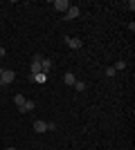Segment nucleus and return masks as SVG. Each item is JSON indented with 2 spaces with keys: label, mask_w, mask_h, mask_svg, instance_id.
<instances>
[{
  "label": "nucleus",
  "mask_w": 135,
  "mask_h": 150,
  "mask_svg": "<svg viewBox=\"0 0 135 150\" xmlns=\"http://www.w3.org/2000/svg\"><path fill=\"white\" fill-rule=\"evenodd\" d=\"M34 108H36V103L27 99V101H25V105H23V108H18V110H20V114H27V112H32Z\"/></svg>",
  "instance_id": "obj_5"
},
{
  "label": "nucleus",
  "mask_w": 135,
  "mask_h": 150,
  "mask_svg": "<svg viewBox=\"0 0 135 150\" xmlns=\"http://www.w3.org/2000/svg\"><path fill=\"white\" fill-rule=\"evenodd\" d=\"M70 7H72V5L68 2V0H54V9H56V11H61V13H65Z\"/></svg>",
  "instance_id": "obj_2"
},
{
  "label": "nucleus",
  "mask_w": 135,
  "mask_h": 150,
  "mask_svg": "<svg viewBox=\"0 0 135 150\" xmlns=\"http://www.w3.org/2000/svg\"><path fill=\"white\" fill-rule=\"evenodd\" d=\"M5 150H16V148H5Z\"/></svg>",
  "instance_id": "obj_17"
},
{
  "label": "nucleus",
  "mask_w": 135,
  "mask_h": 150,
  "mask_svg": "<svg viewBox=\"0 0 135 150\" xmlns=\"http://www.w3.org/2000/svg\"><path fill=\"white\" fill-rule=\"evenodd\" d=\"M0 56H5V47H0Z\"/></svg>",
  "instance_id": "obj_15"
},
{
  "label": "nucleus",
  "mask_w": 135,
  "mask_h": 150,
  "mask_svg": "<svg viewBox=\"0 0 135 150\" xmlns=\"http://www.w3.org/2000/svg\"><path fill=\"white\" fill-rule=\"evenodd\" d=\"M65 45H68V47H72V50H79V47H81V40H79V38H72V36H65Z\"/></svg>",
  "instance_id": "obj_4"
},
{
  "label": "nucleus",
  "mask_w": 135,
  "mask_h": 150,
  "mask_svg": "<svg viewBox=\"0 0 135 150\" xmlns=\"http://www.w3.org/2000/svg\"><path fill=\"white\" fill-rule=\"evenodd\" d=\"M74 81H77V76L72 74V72H65L63 74V83L65 85H74Z\"/></svg>",
  "instance_id": "obj_8"
},
{
  "label": "nucleus",
  "mask_w": 135,
  "mask_h": 150,
  "mask_svg": "<svg viewBox=\"0 0 135 150\" xmlns=\"http://www.w3.org/2000/svg\"><path fill=\"white\" fill-rule=\"evenodd\" d=\"M72 88H77V92H84V90H86V83H84V81H74V85H72Z\"/></svg>",
  "instance_id": "obj_12"
},
{
  "label": "nucleus",
  "mask_w": 135,
  "mask_h": 150,
  "mask_svg": "<svg viewBox=\"0 0 135 150\" xmlns=\"http://www.w3.org/2000/svg\"><path fill=\"white\" fill-rule=\"evenodd\" d=\"M2 72H5V69H2V67H0V76H2Z\"/></svg>",
  "instance_id": "obj_16"
},
{
  "label": "nucleus",
  "mask_w": 135,
  "mask_h": 150,
  "mask_svg": "<svg viewBox=\"0 0 135 150\" xmlns=\"http://www.w3.org/2000/svg\"><path fill=\"white\" fill-rule=\"evenodd\" d=\"M117 74V72H115V69H113V67H108V69H106V76H110V79H113V76H115Z\"/></svg>",
  "instance_id": "obj_14"
},
{
  "label": "nucleus",
  "mask_w": 135,
  "mask_h": 150,
  "mask_svg": "<svg viewBox=\"0 0 135 150\" xmlns=\"http://www.w3.org/2000/svg\"><path fill=\"white\" fill-rule=\"evenodd\" d=\"M41 72V56H34L32 58V74H39Z\"/></svg>",
  "instance_id": "obj_7"
},
{
  "label": "nucleus",
  "mask_w": 135,
  "mask_h": 150,
  "mask_svg": "<svg viewBox=\"0 0 135 150\" xmlns=\"http://www.w3.org/2000/svg\"><path fill=\"white\" fill-rule=\"evenodd\" d=\"M32 81H34V83H45V81H47V74H43V72L32 74Z\"/></svg>",
  "instance_id": "obj_10"
},
{
  "label": "nucleus",
  "mask_w": 135,
  "mask_h": 150,
  "mask_svg": "<svg viewBox=\"0 0 135 150\" xmlns=\"http://www.w3.org/2000/svg\"><path fill=\"white\" fill-rule=\"evenodd\" d=\"M14 101H16V105H18V108H23V105H25V96H23V94H14Z\"/></svg>",
  "instance_id": "obj_11"
},
{
  "label": "nucleus",
  "mask_w": 135,
  "mask_h": 150,
  "mask_svg": "<svg viewBox=\"0 0 135 150\" xmlns=\"http://www.w3.org/2000/svg\"><path fill=\"white\" fill-rule=\"evenodd\" d=\"M124 67H126V63H124V61H117L115 65H113V69H115V72H119V69H124Z\"/></svg>",
  "instance_id": "obj_13"
},
{
  "label": "nucleus",
  "mask_w": 135,
  "mask_h": 150,
  "mask_svg": "<svg viewBox=\"0 0 135 150\" xmlns=\"http://www.w3.org/2000/svg\"><path fill=\"white\" fill-rule=\"evenodd\" d=\"M0 81H2V85H11V83L16 81V74H14L11 69H5L2 76H0Z\"/></svg>",
  "instance_id": "obj_1"
},
{
  "label": "nucleus",
  "mask_w": 135,
  "mask_h": 150,
  "mask_svg": "<svg viewBox=\"0 0 135 150\" xmlns=\"http://www.w3.org/2000/svg\"><path fill=\"white\" fill-rule=\"evenodd\" d=\"M50 69H52V61H50V58H41V72L47 74Z\"/></svg>",
  "instance_id": "obj_6"
},
{
  "label": "nucleus",
  "mask_w": 135,
  "mask_h": 150,
  "mask_svg": "<svg viewBox=\"0 0 135 150\" xmlns=\"http://www.w3.org/2000/svg\"><path fill=\"white\" fill-rule=\"evenodd\" d=\"M0 85H2V81H0Z\"/></svg>",
  "instance_id": "obj_18"
},
{
  "label": "nucleus",
  "mask_w": 135,
  "mask_h": 150,
  "mask_svg": "<svg viewBox=\"0 0 135 150\" xmlns=\"http://www.w3.org/2000/svg\"><path fill=\"white\" fill-rule=\"evenodd\" d=\"M79 13H81V9H79V7H70V9L63 13V18H65V20H74Z\"/></svg>",
  "instance_id": "obj_3"
},
{
  "label": "nucleus",
  "mask_w": 135,
  "mask_h": 150,
  "mask_svg": "<svg viewBox=\"0 0 135 150\" xmlns=\"http://www.w3.org/2000/svg\"><path fill=\"white\" fill-rule=\"evenodd\" d=\"M45 130H47L45 121H34V132H45Z\"/></svg>",
  "instance_id": "obj_9"
}]
</instances>
